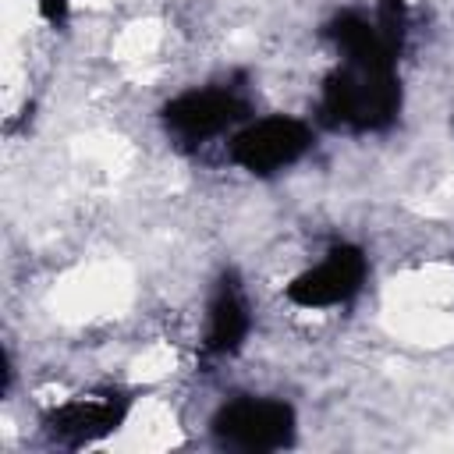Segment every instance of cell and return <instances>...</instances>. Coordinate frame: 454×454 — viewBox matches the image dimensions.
<instances>
[{
    "label": "cell",
    "mask_w": 454,
    "mask_h": 454,
    "mask_svg": "<svg viewBox=\"0 0 454 454\" xmlns=\"http://www.w3.org/2000/svg\"><path fill=\"white\" fill-rule=\"evenodd\" d=\"M252 333V305L234 273H223L206 301L202 351L213 358H234Z\"/></svg>",
    "instance_id": "cell-6"
},
{
    "label": "cell",
    "mask_w": 454,
    "mask_h": 454,
    "mask_svg": "<svg viewBox=\"0 0 454 454\" xmlns=\"http://www.w3.org/2000/svg\"><path fill=\"white\" fill-rule=\"evenodd\" d=\"M128 411H131V397L121 394L117 387L82 390L74 397L57 401L43 415V429L60 447H89V443L110 436L128 419Z\"/></svg>",
    "instance_id": "cell-5"
},
{
    "label": "cell",
    "mask_w": 454,
    "mask_h": 454,
    "mask_svg": "<svg viewBox=\"0 0 454 454\" xmlns=\"http://www.w3.org/2000/svg\"><path fill=\"white\" fill-rule=\"evenodd\" d=\"M248 103L234 85H202L177 92L163 106V128L181 145H209L216 138H231L248 121Z\"/></svg>",
    "instance_id": "cell-4"
},
{
    "label": "cell",
    "mask_w": 454,
    "mask_h": 454,
    "mask_svg": "<svg viewBox=\"0 0 454 454\" xmlns=\"http://www.w3.org/2000/svg\"><path fill=\"white\" fill-rule=\"evenodd\" d=\"M209 429L223 450L273 454V450H287L294 443L298 415L284 397L238 394L213 411Z\"/></svg>",
    "instance_id": "cell-1"
},
{
    "label": "cell",
    "mask_w": 454,
    "mask_h": 454,
    "mask_svg": "<svg viewBox=\"0 0 454 454\" xmlns=\"http://www.w3.org/2000/svg\"><path fill=\"white\" fill-rule=\"evenodd\" d=\"M316 145V131L309 121L291 114H266L248 117L231 138H227V160L255 177H273L309 156Z\"/></svg>",
    "instance_id": "cell-2"
},
{
    "label": "cell",
    "mask_w": 454,
    "mask_h": 454,
    "mask_svg": "<svg viewBox=\"0 0 454 454\" xmlns=\"http://www.w3.org/2000/svg\"><path fill=\"white\" fill-rule=\"evenodd\" d=\"M32 4H35L43 21H50V25H64L67 21V11H71L67 0H32Z\"/></svg>",
    "instance_id": "cell-7"
},
{
    "label": "cell",
    "mask_w": 454,
    "mask_h": 454,
    "mask_svg": "<svg viewBox=\"0 0 454 454\" xmlns=\"http://www.w3.org/2000/svg\"><path fill=\"white\" fill-rule=\"evenodd\" d=\"M365 277H369V255L358 245L340 241L330 245L316 262L298 270L284 284V298L305 312H330L355 301L365 287Z\"/></svg>",
    "instance_id": "cell-3"
}]
</instances>
